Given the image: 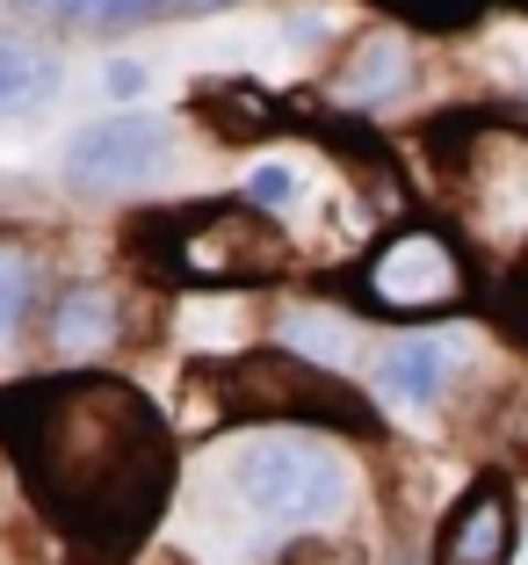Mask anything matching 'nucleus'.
<instances>
[{"instance_id":"nucleus-1","label":"nucleus","mask_w":528,"mask_h":565,"mask_svg":"<svg viewBox=\"0 0 528 565\" xmlns=\"http://www.w3.org/2000/svg\"><path fill=\"white\" fill-rule=\"evenodd\" d=\"M0 449L80 565H116L174 500V428L123 377L73 370L0 392Z\"/></svg>"},{"instance_id":"nucleus-2","label":"nucleus","mask_w":528,"mask_h":565,"mask_svg":"<svg viewBox=\"0 0 528 565\" xmlns=\"http://www.w3.org/2000/svg\"><path fill=\"white\" fill-rule=\"evenodd\" d=\"M225 479L239 508L276 530H312L347 508V465L312 435H254L225 457Z\"/></svg>"},{"instance_id":"nucleus-3","label":"nucleus","mask_w":528,"mask_h":565,"mask_svg":"<svg viewBox=\"0 0 528 565\" xmlns=\"http://www.w3.org/2000/svg\"><path fill=\"white\" fill-rule=\"evenodd\" d=\"M211 399L239 420H319V428L377 435V406L341 384L333 370H312L298 355H239L211 370Z\"/></svg>"},{"instance_id":"nucleus-4","label":"nucleus","mask_w":528,"mask_h":565,"mask_svg":"<svg viewBox=\"0 0 528 565\" xmlns=\"http://www.w3.org/2000/svg\"><path fill=\"white\" fill-rule=\"evenodd\" d=\"M174 247L160 254V276H188V282H276L290 276V239L268 225L254 203H188V211L160 217Z\"/></svg>"},{"instance_id":"nucleus-5","label":"nucleus","mask_w":528,"mask_h":565,"mask_svg":"<svg viewBox=\"0 0 528 565\" xmlns=\"http://www.w3.org/2000/svg\"><path fill=\"white\" fill-rule=\"evenodd\" d=\"M463 290H471V268L449 247V233H434V225L391 233L355 268V298L384 319H442V312L463 305Z\"/></svg>"},{"instance_id":"nucleus-6","label":"nucleus","mask_w":528,"mask_h":565,"mask_svg":"<svg viewBox=\"0 0 528 565\" xmlns=\"http://www.w3.org/2000/svg\"><path fill=\"white\" fill-rule=\"evenodd\" d=\"M174 167V131L160 117H109L87 124L66 146V182L87 196H116V189H146Z\"/></svg>"},{"instance_id":"nucleus-7","label":"nucleus","mask_w":528,"mask_h":565,"mask_svg":"<svg viewBox=\"0 0 528 565\" xmlns=\"http://www.w3.org/2000/svg\"><path fill=\"white\" fill-rule=\"evenodd\" d=\"M434 565H514V486L485 471L471 493L442 515Z\"/></svg>"},{"instance_id":"nucleus-8","label":"nucleus","mask_w":528,"mask_h":565,"mask_svg":"<svg viewBox=\"0 0 528 565\" xmlns=\"http://www.w3.org/2000/svg\"><path fill=\"white\" fill-rule=\"evenodd\" d=\"M406 73H413V44H406V30H369L363 44L347 51L341 66V102L347 109H377V102H391L398 87H406Z\"/></svg>"},{"instance_id":"nucleus-9","label":"nucleus","mask_w":528,"mask_h":565,"mask_svg":"<svg viewBox=\"0 0 528 565\" xmlns=\"http://www.w3.org/2000/svg\"><path fill=\"white\" fill-rule=\"evenodd\" d=\"M116 333H123V305L101 282H80V290H66V298L51 305V349L66 355V363H87V355L116 349Z\"/></svg>"},{"instance_id":"nucleus-10","label":"nucleus","mask_w":528,"mask_h":565,"mask_svg":"<svg viewBox=\"0 0 528 565\" xmlns=\"http://www.w3.org/2000/svg\"><path fill=\"white\" fill-rule=\"evenodd\" d=\"M449 370H456V341L413 333V341L384 349L377 384H384V399H398V406H434V399H442V384H449Z\"/></svg>"},{"instance_id":"nucleus-11","label":"nucleus","mask_w":528,"mask_h":565,"mask_svg":"<svg viewBox=\"0 0 528 565\" xmlns=\"http://www.w3.org/2000/svg\"><path fill=\"white\" fill-rule=\"evenodd\" d=\"M196 117L211 124L217 138H231V146H254V138H276L282 131V102L261 95L254 81H217L196 95Z\"/></svg>"},{"instance_id":"nucleus-12","label":"nucleus","mask_w":528,"mask_h":565,"mask_svg":"<svg viewBox=\"0 0 528 565\" xmlns=\"http://www.w3.org/2000/svg\"><path fill=\"white\" fill-rule=\"evenodd\" d=\"M36 15H58L73 30H131V22H166V15H203L225 0H30Z\"/></svg>"},{"instance_id":"nucleus-13","label":"nucleus","mask_w":528,"mask_h":565,"mask_svg":"<svg viewBox=\"0 0 528 565\" xmlns=\"http://www.w3.org/2000/svg\"><path fill=\"white\" fill-rule=\"evenodd\" d=\"M282 341H290L298 363H312V370L355 363V319H341L333 305H298V312L282 319Z\"/></svg>"},{"instance_id":"nucleus-14","label":"nucleus","mask_w":528,"mask_h":565,"mask_svg":"<svg viewBox=\"0 0 528 565\" xmlns=\"http://www.w3.org/2000/svg\"><path fill=\"white\" fill-rule=\"evenodd\" d=\"M58 66H51V51H36L30 36H8L0 30V117H22L36 102L51 95Z\"/></svg>"},{"instance_id":"nucleus-15","label":"nucleus","mask_w":528,"mask_h":565,"mask_svg":"<svg viewBox=\"0 0 528 565\" xmlns=\"http://www.w3.org/2000/svg\"><path fill=\"white\" fill-rule=\"evenodd\" d=\"M30 305H36V254L22 247V239L0 233V355L15 349V333H22V319H30Z\"/></svg>"},{"instance_id":"nucleus-16","label":"nucleus","mask_w":528,"mask_h":565,"mask_svg":"<svg viewBox=\"0 0 528 565\" xmlns=\"http://www.w3.org/2000/svg\"><path fill=\"white\" fill-rule=\"evenodd\" d=\"M369 8H384V15L406 22V30H471L499 0H369Z\"/></svg>"},{"instance_id":"nucleus-17","label":"nucleus","mask_w":528,"mask_h":565,"mask_svg":"<svg viewBox=\"0 0 528 565\" xmlns=\"http://www.w3.org/2000/svg\"><path fill=\"white\" fill-rule=\"evenodd\" d=\"M282 565H363V551L341 544V536H298V551Z\"/></svg>"},{"instance_id":"nucleus-18","label":"nucleus","mask_w":528,"mask_h":565,"mask_svg":"<svg viewBox=\"0 0 528 565\" xmlns=\"http://www.w3.org/2000/svg\"><path fill=\"white\" fill-rule=\"evenodd\" d=\"M290 196H298V174H290V167H261L239 203H254V211H276V203H290Z\"/></svg>"},{"instance_id":"nucleus-19","label":"nucleus","mask_w":528,"mask_h":565,"mask_svg":"<svg viewBox=\"0 0 528 565\" xmlns=\"http://www.w3.org/2000/svg\"><path fill=\"white\" fill-rule=\"evenodd\" d=\"M101 87L123 102V95H138V87H146V73H138V66H109V73H101Z\"/></svg>"},{"instance_id":"nucleus-20","label":"nucleus","mask_w":528,"mask_h":565,"mask_svg":"<svg viewBox=\"0 0 528 565\" xmlns=\"http://www.w3.org/2000/svg\"><path fill=\"white\" fill-rule=\"evenodd\" d=\"M406 565H413V558H406Z\"/></svg>"}]
</instances>
